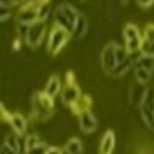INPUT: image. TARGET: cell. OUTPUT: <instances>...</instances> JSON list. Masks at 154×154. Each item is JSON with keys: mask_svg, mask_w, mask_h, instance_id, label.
<instances>
[{"mask_svg": "<svg viewBox=\"0 0 154 154\" xmlns=\"http://www.w3.org/2000/svg\"><path fill=\"white\" fill-rule=\"evenodd\" d=\"M46 33H47V29H46V22H35L30 25L29 29V33H27L25 36V44L29 46L30 49H38L41 44H43V41L46 38Z\"/></svg>", "mask_w": 154, "mask_h": 154, "instance_id": "5b68a950", "label": "cell"}, {"mask_svg": "<svg viewBox=\"0 0 154 154\" xmlns=\"http://www.w3.org/2000/svg\"><path fill=\"white\" fill-rule=\"evenodd\" d=\"M123 38H124V47L129 54H135L140 52L142 49V41H143V35L140 33L138 27L132 22H128L123 29Z\"/></svg>", "mask_w": 154, "mask_h": 154, "instance_id": "3957f363", "label": "cell"}, {"mask_svg": "<svg viewBox=\"0 0 154 154\" xmlns=\"http://www.w3.org/2000/svg\"><path fill=\"white\" fill-rule=\"evenodd\" d=\"M91 106H93V99H91V96L90 94H83L79 97V99L75 101V104L71 107V112L72 113H75L77 116H79L82 112H85V110H91Z\"/></svg>", "mask_w": 154, "mask_h": 154, "instance_id": "4fadbf2b", "label": "cell"}, {"mask_svg": "<svg viewBox=\"0 0 154 154\" xmlns=\"http://www.w3.org/2000/svg\"><path fill=\"white\" fill-rule=\"evenodd\" d=\"M152 74L148 69H143V68H134V77H135V82L142 83V85H148L152 79Z\"/></svg>", "mask_w": 154, "mask_h": 154, "instance_id": "ac0fdd59", "label": "cell"}, {"mask_svg": "<svg viewBox=\"0 0 154 154\" xmlns=\"http://www.w3.org/2000/svg\"><path fill=\"white\" fill-rule=\"evenodd\" d=\"M11 8H5V6H2V17H0V20L2 22H5V20H10L11 19Z\"/></svg>", "mask_w": 154, "mask_h": 154, "instance_id": "d4e9b609", "label": "cell"}, {"mask_svg": "<svg viewBox=\"0 0 154 154\" xmlns=\"http://www.w3.org/2000/svg\"><path fill=\"white\" fill-rule=\"evenodd\" d=\"M47 143L46 142H43L39 146H36V148H33V149H30V151H27L25 154H46V151H47Z\"/></svg>", "mask_w": 154, "mask_h": 154, "instance_id": "cb8c5ba5", "label": "cell"}, {"mask_svg": "<svg viewBox=\"0 0 154 154\" xmlns=\"http://www.w3.org/2000/svg\"><path fill=\"white\" fill-rule=\"evenodd\" d=\"M32 116L38 121H47L54 116V99L44 94V91H35L30 97Z\"/></svg>", "mask_w": 154, "mask_h": 154, "instance_id": "6da1fadb", "label": "cell"}, {"mask_svg": "<svg viewBox=\"0 0 154 154\" xmlns=\"http://www.w3.org/2000/svg\"><path fill=\"white\" fill-rule=\"evenodd\" d=\"M29 29H30V25H25V24H17V27H16L17 38H20V39H25L27 33H29Z\"/></svg>", "mask_w": 154, "mask_h": 154, "instance_id": "603a6c76", "label": "cell"}, {"mask_svg": "<svg viewBox=\"0 0 154 154\" xmlns=\"http://www.w3.org/2000/svg\"><path fill=\"white\" fill-rule=\"evenodd\" d=\"M38 8H39V5L35 0L20 5L16 13V22L25 24V25H32L35 22H38Z\"/></svg>", "mask_w": 154, "mask_h": 154, "instance_id": "277c9868", "label": "cell"}, {"mask_svg": "<svg viewBox=\"0 0 154 154\" xmlns=\"http://www.w3.org/2000/svg\"><path fill=\"white\" fill-rule=\"evenodd\" d=\"M106 19L109 22H116L120 19V5H115V3H109L107 5V10H106Z\"/></svg>", "mask_w": 154, "mask_h": 154, "instance_id": "d6986e66", "label": "cell"}, {"mask_svg": "<svg viewBox=\"0 0 154 154\" xmlns=\"http://www.w3.org/2000/svg\"><path fill=\"white\" fill-rule=\"evenodd\" d=\"M132 69H134V61H132V58L129 57L126 61L118 63L116 68L113 69V71H112L110 77H112V79H123V77L128 74L129 71H132Z\"/></svg>", "mask_w": 154, "mask_h": 154, "instance_id": "9a60e30c", "label": "cell"}, {"mask_svg": "<svg viewBox=\"0 0 154 154\" xmlns=\"http://www.w3.org/2000/svg\"><path fill=\"white\" fill-rule=\"evenodd\" d=\"M52 6L51 3H44V5H39V8H38V20L39 22H46V20L52 16Z\"/></svg>", "mask_w": 154, "mask_h": 154, "instance_id": "7402d4cb", "label": "cell"}, {"mask_svg": "<svg viewBox=\"0 0 154 154\" xmlns=\"http://www.w3.org/2000/svg\"><path fill=\"white\" fill-rule=\"evenodd\" d=\"M69 41H72L71 33L65 29H61V27L54 25V29L49 33V39H47V52L51 55L60 54V51L69 43Z\"/></svg>", "mask_w": 154, "mask_h": 154, "instance_id": "7a4b0ae2", "label": "cell"}, {"mask_svg": "<svg viewBox=\"0 0 154 154\" xmlns=\"http://www.w3.org/2000/svg\"><path fill=\"white\" fill-rule=\"evenodd\" d=\"M60 6H61L63 14L68 17L69 24L72 25V30H74V25H75V22H77V19H79V16H80V11L77 10L72 3H69V2H63V3H60Z\"/></svg>", "mask_w": 154, "mask_h": 154, "instance_id": "2e32d148", "label": "cell"}, {"mask_svg": "<svg viewBox=\"0 0 154 154\" xmlns=\"http://www.w3.org/2000/svg\"><path fill=\"white\" fill-rule=\"evenodd\" d=\"M60 96H61V102L65 104L66 107H72L75 104V101L82 96L80 87L77 85V83H66V85L63 87Z\"/></svg>", "mask_w": 154, "mask_h": 154, "instance_id": "ba28073f", "label": "cell"}, {"mask_svg": "<svg viewBox=\"0 0 154 154\" xmlns=\"http://www.w3.org/2000/svg\"><path fill=\"white\" fill-rule=\"evenodd\" d=\"M90 33V24H88V19L85 14H82L80 13V16L79 19H77V22L74 25V30L71 33V36H72V41H77V43H80V41H83L87 38V35Z\"/></svg>", "mask_w": 154, "mask_h": 154, "instance_id": "9c48e42d", "label": "cell"}, {"mask_svg": "<svg viewBox=\"0 0 154 154\" xmlns=\"http://www.w3.org/2000/svg\"><path fill=\"white\" fill-rule=\"evenodd\" d=\"M135 2H137V5L140 6V8L146 10V8H151V6H152L154 0H135Z\"/></svg>", "mask_w": 154, "mask_h": 154, "instance_id": "484cf974", "label": "cell"}, {"mask_svg": "<svg viewBox=\"0 0 154 154\" xmlns=\"http://www.w3.org/2000/svg\"><path fill=\"white\" fill-rule=\"evenodd\" d=\"M8 123H10V126H11V129L14 131V134H17V135L22 137L25 132H27V126H29V123H27L25 116L20 113V112H14V113L11 115V118H10Z\"/></svg>", "mask_w": 154, "mask_h": 154, "instance_id": "8fae6325", "label": "cell"}, {"mask_svg": "<svg viewBox=\"0 0 154 154\" xmlns=\"http://www.w3.org/2000/svg\"><path fill=\"white\" fill-rule=\"evenodd\" d=\"M20 49V38H16L14 43H13V51H19Z\"/></svg>", "mask_w": 154, "mask_h": 154, "instance_id": "f1b7e54d", "label": "cell"}, {"mask_svg": "<svg viewBox=\"0 0 154 154\" xmlns=\"http://www.w3.org/2000/svg\"><path fill=\"white\" fill-rule=\"evenodd\" d=\"M113 148H115V134H113V131H107L101 138L99 154H112Z\"/></svg>", "mask_w": 154, "mask_h": 154, "instance_id": "5bb4252c", "label": "cell"}, {"mask_svg": "<svg viewBox=\"0 0 154 154\" xmlns=\"http://www.w3.org/2000/svg\"><path fill=\"white\" fill-rule=\"evenodd\" d=\"M79 126L83 134H93L97 129V118L93 110H85L79 115Z\"/></svg>", "mask_w": 154, "mask_h": 154, "instance_id": "52a82bcc", "label": "cell"}, {"mask_svg": "<svg viewBox=\"0 0 154 154\" xmlns=\"http://www.w3.org/2000/svg\"><path fill=\"white\" fill-rule=\"evenodd\" d=\"M146 85H142V83L135 82L134 85L129 87V91H128V101L131 106H140L143 101V96L146 93Z\"/></svg>", "mask_w": 154, "mask_h": 154, "instance_id": "30bf717a", "label": "cell"}, {"mask_svg": "<svg viewBox=\"0 0 154 154\" xmlns=\"http://www.w3.org/2000/svg\"><path fill=\"white\" fill-rule=\"evenodd\" d=\"M61 80H60V77L58 75H51L49 77V80L46 83V87H44V94L49 96L51 99H55L58 94H61Z\"/></svg>", "mask_w": 154, "mask_h": 154, "instance_id": "7c38bea8", "label": "cell"}, {"mask_svg": "<svg viewBox=\"0 0 154 154\" xmlns=\"http://www.w3.org/2000/svg\"><path fill=\"white\" fill-rule=\"evenodd\" d=\"M2 154H17L16 151H13L10 146H6L5 143H3V146H2Z\"/></svg>", "mask_w": 154, "mask_h": 154, "instance_id": "83f0119b", "label": "cell"}, {"mask_svg": "<svg viewBox=\"0 0 154 154\" xmlns=\"http://www.w3.org/2000/svg\"><path fill=\"white\" fill-rule=\"evenodd\" d=\"M115 46H116V41H109L101 51L99 61H101V66L104 69V72H106L107 75H110L112 71H113V69L116 68V65H118L116 57H115Z\"/></svg>", "mask_w": 154, "mask_h": 154, "instance_id": "8992f818", "label": "cell"}, {"mask_svg": "<svg viewBox=\"0 0 154 154\" xmlns=\"http://www.w3.org/2000/svg\"><path fill=\"white\" fill-rule=\"evenodd\" d=\"M134 68H143V69H148V71L154 72V58L152 57H146V55H142L137 61Z\"/></svg>", "mask_w": 154, "mask_h": 154, "instance_id": "ffe728a7", "label": "cell"}, {"mask_svg": "<svg viewBox=\"0 0 154 154\" xmlns=\"http://www.w3.org/2000/svg\"><path fill=\"white\" fill-rule=\"evenodd\" d=\"M46 154H65V152H63V149H60L58 146H49Z\"/></svg>", "mask_w": 154, "mask_h": 154, "instance_id": "4316f807", "label": "cell"}, {"mask_svg": "<svg viewBox=\"0 0 154 154\" xmlns=\"http://www.w3.org/2000/svg\"><path fill=\"white\" fill-rule=\"evenodd\" d=\"M25 152L27 151H30V149H33V148H36V146H39L41 143V138H39V135L36 134V132H33V134H29L25 137Z\"/></svg>", "mask_w": 154, "mask_h": 154, "instance_id": "44dd1931", "label": "cell"}, {"mask_svg": "<svg viewBox=\"0 0 154 154\" xmlns=\"http://www.w3.org/2000/svg\"><path fill=\"white\" fill-rule=\"evenodd\" d=\"M38 5H44V3H51V0H35Z\"/></svg>", "mask_w": 154, "mask_h": 154, "instance_id": "f546056e", "label": "cell"}, {"mask_svg": "<svg viewBox=\"0 0 154 154\" xmlns=\"http://www.w3.org/2000/svg\"><path fill=\"white\" fill-rule=\"evenodd\" d=\"M65 154H85L80 138H77V137L69 138L65 145Z\"/></svg>", "mask_w": 154, "mask_h": 154, "instance_id": "e0dca14e", "label": "cell"}]
</instances>
